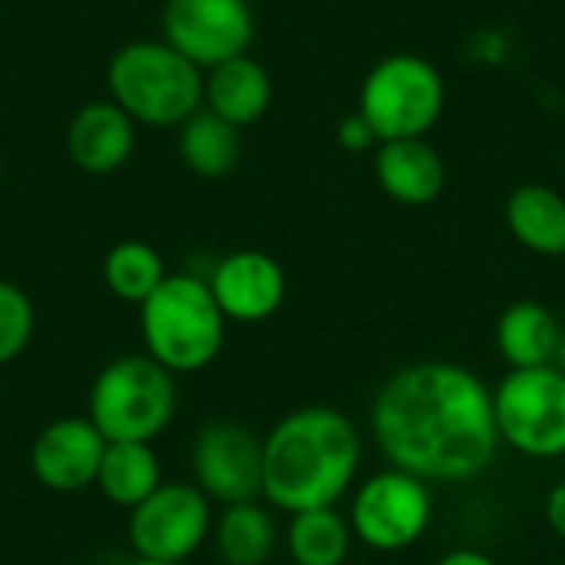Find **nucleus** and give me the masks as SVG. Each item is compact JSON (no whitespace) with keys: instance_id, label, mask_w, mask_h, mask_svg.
Here are the masks:
<instances>
[{"instance_id":"nucleus-23","label":"nucleus","mask_w":565,"mask_h":565,"mask_svg":"<svg viewBox=\"0 0 565 565\" xmlns=\"http://www.w3.org/2000/svg\"><path fill=\"white\" fill-rule=\"evenodd\" d=\"M162 255L146 242H119L103 258V281L106 288L129 305H142L162 281H166Z\"/></svg>"},{"instance_id":"nucleus-5","label":"nucleus","mask_w":565,"mask_h":565,"mask_svg":"<svg viewBox=\"0 0 565 565\" xmlns=\"http://www.w3.org/2000/svg\"><path fill=\"white\" fill-rule=\"evenodd\" d=\"M175 381L149 354L109 361L89 387V420L106 444H152L175 417Z\"/></svg>"},{"instance_id":"nucleus-6","label":"nucleus","mask_w":565,"mask_h":565,"mask_svg":"<svg viewBox=\"0 0 565 565\" xmlns=\"http://www.w3.org/2000/svg\"><path fill=\"white\" fill-rule=\"evenodd\" d=\"M444 79L434 63L397 53L381 60L361 89V116L381 142L424 139L444 113Z\"/></svg>"},{"instance_id":"nucleus-19","label":"nucleus","mask_w":565,"mask_h":565,"mask_svg":"<svg viewBox=\"0 0 565 565\" xmlns=\"http://www.w3.org/2000/svg\"><path fill=\"white\" fill-rule=\"evenodd\" d=\"M96 487L113 507L136 510L146 497H152L162 487V467L152 444H106Z\"/></svg>"},{"instance_id":"nucleus-1","label":"nucleus","mask_w":565,"mask_h":565,"mask_svg":"<svg viewBox=\"0 0 565 565\" xmlns=\"http://www.w3.org/2000/svg\"><path fill=\"white\" fill-rule=\"evenodd\" d=\"M371 434L391 467L424 483L477 480L500 450L493 391L454 361L391 374L371 404Z\"/></svg>"},{"instance_id":"nucleus-4","label":"nucleus","mask_w":565,"mask_h":565,"mask_svg":"<svg viewBox=\"0 0 565 565\" xmlns=\"http://www.w3.org/2000/svg\"><path fill=\"white\" fill-rule=\"evenodd\" d=\"M225 321L209 281L195 275H166L139 305L146 354L172 374L209 367L225 344Z\"/></svg>"},{"instance_id":"nucleus-15","label":"nucleus","mask_w":565,"mask_h":565,"mask_svg":"<svg viewBox=\"0 0 565 565\" xmlns=\"http://www.w3.org/2000/svg\"><path fill=\"white\" fill-rule=\"evenodd\" d=\"M374 172L381 189L401 205H430L447 182L440 152L427 139H391L381 142Z\"/></svg>"},{"instance_id":"nucleus-29","label":"nucleus","mask_w":565,"mask_h":565,"mask_svg":"<svg viewBox=\"0 0 565 565\" xmlns=\"http://www.w3.org/2000/svg\"><path fill=\"white\" fill-rule=\"evenodd\" d=\"M132 565H175V563H152V559H136Z\"/></svg>"},{"instance_id":"nucleus-11","label":"nucleus","mask_w":565,"mask_h":565,"mask_svg":"<svg viewBox=\"0 0 565 565\" xmlns=\"http://www.w3.org/2000/svg\"><path fill=\"white\" fill-rule=\"evenodd\" d=\"M162 40L185 60L218 66L248 53L255 40V13L248 0H166Z\"/></svg>"},{"instance_id":"nucleus-27","label":"nucleus","mask_w":565,"mask_h":565,"mask_svg":"<svg viewBox=\"0 0 565 565\" xmlns=\"http://www.w3.org/2000/svg\"><path fill=\"white\" fill-rule=\"evenodd\" d=\"M437 565H500L493 556L480 553V550H450L447 556H440Z\"/></svg>"},{"instance_id":"nucleus-18","label":"nucleus","mask_w":565,"mask_h":565,"mask_svg":"<svg viewBox=\"0 0 565 565\" xmlns=\"http://www.w3.org/2000/svg\"><path fill=\"white\" fill-rule=\"evenodd\" d=\"M507 225L513 238L536 255H565V199L540 182L520 185L507 199Z\"/></svg>"},{"instance_id":"nucleus-8","label":"nucleus","mask_w":565,"mask_h":565,"mask_svg":"<svg viewBox=\"0 0 565 565\" xmlns=\"http://www.w3.org/2000/svg\"><path fill=\"white\" fill-rule=\"evenodd\" d=\"M434 520L430 483L397 467L364 480L354 493L351 530L374 553L411 550Z\"/></svg>"},{"instance_id":"nucleus-28","label":"nucleus","mask_w":565,"mask_h":565,"mask_svg":"<svg viewBox=\"0 0 565 565\" xmlns=\"http://www.w3.org/2000/svg\"><path fill=\"white\" fill-rule=\"evenodd\" d=\"M556 367L565 374V331H563V341H559V354H556Z\"/></svg>"},{"instance_id":"nucleus-16","label":"nucleus","mask_w":565,"mask_h":565,"mask_svg":"<svg viewBox=\"0 0 565 565\" xmlns=\"http://www.w3.org/2000/svg\"><path fill=\"white\" fill-rule=\"evenodd\" d=\"M205 103L212 113L228 119L232 126L258 122L271 106V76L248 53L232 56L209 70L205 76Z\"/></svg>"},{"instance_id":"nucleus-20","label":"nucleus","mask_w":565,"mask_h":565,"mask_svg":"<svg viewBox=\"0 0 565 565\" xmlns=\"http://www.w3.org/2000/svg\"><path fill=\"white\" fill-rule=\"evenodd\" d=\"M179 156L195 175L205 179L228 175L242 156L238 126H232L228 119H222L205 106L179 126Z\"/></svg>"},{"instance_id":"nucleus-24","label":"nucleus","mask_w":565,"mask_h":565,"mask_svg":"<svg viewBox=\"0 0 565 565\" xmlns=\"http://www.w3.org/2000/svg\"><path fill=\"white\" fill-rule=\"evenodd\" d=\"M33 328H36V315L26 291L0 278V367L26 351Z\"/></svg>"},{"instance_id":"nucleus-21","label":"nucleus","mask_w":565,"mask_h":565,"mask_svg":"<svg viewBox=\"0 0 565 565\" xmlns=\"http://www.w3.org/2000/svg\"><path fill=\"white\" fill-rule=\"evenodd\" d=\"M275 520L258 500L225 507L215 523V550L225 565H265L275 553Z\"/></svg>"},{"instance_id":"nucleus-2","label":"nucleus","mask_w":565,"mask_h":565,"mask_svg":"<svg viewBox=\"0 0 565 565\" xmlns=\"http://www.w3.org/2000/svg\"><path fill=\"white\" fill-rule=\"evenodd\" d=\"M361 470V434L334 407H301L265 437L262 497L285 513L334 507Z\"/></svg>"},{"instance_id":"nucleus-3","label":"nucleus","mask_w":565,"mask_h":565,"mask_svg":"<svg viewBox=\"0 0 565 565\" xmlns=\"http://www.w3.org/2000/svg\"><path fill=\"white\" fill-rule=\"evenodd\" d=\"M109 99L136 126H182L205 103V76L166 40L122 43L106 66Z\"/></svg>"},{"instance_id":"nucleus-26","label":"nucleus","mask_w":565,"mask_h":565,"mask_svg":"<svg viewBox=\"0 0 565 565\" xmlns=\"http://www.w3.org/2000/svg\"><path fill=\"white\" fill-rule=\"evenodd\" d=\"M546 523L565 543V480H559L546 497Z\"/></svg>"},{"instance_id":"nucleus-22","label":"nucleus","mask_w":565,"mask_h":565,"mask_svg":"<svg viewBox=\"0 0 565 565\" xmlns=\"http://www.w3.org/2000/svg\"><path fill=\"white\" fill-rule=\"evenodd\" d=\"M351 536V523L334 507L301 510L288 523V556L295 565H344Z\"/></svg>"},{"instance_id":"nucleus-14","label":"nucleus","mask_w":565,"mask_h":565,"mask_svg":"<svg viewBox=\"0 0 565 565\" xmlns=\"http://www.w3.org/2000/svg\"><path fill=\"white\" fill-rule=\"evenodd\" d=\"M132 149L136 122L113 99H89L66 122V156L89 175H109L122 169Z\"/></svg>"},{"instance_id":"nucleus-12","label":"nucleus","mask_w":565,"mask_h":565,"mask_svg":"<svg viewBox=\"0 0 565 565\" xmlns=\"http://www.w3.org/2000/svg\"><path fill=\"white\" fill-rule=\"evenodd\" d=\"M106 454V437L89 417H60L46 424L30 450L33 477L53 493H79L96 487V473Z\"/></svg>"},{"instance_id":"nucleus-7","label":"nucleus","mask_w":565,"mask_h":565,"mask_svg":"<svg viewBox=\"0 0 565 565\" xmlns=\"http://www.w3.org/2000/svg\"><path fill=\"white\" fill-rule=\"evenodd\" d=\"M500 444L533 460L565 457V374L550 367L510 371L493 391Z\"/></svg>"},{"instance_id":"nucleus-17","label":"nucleus","mask_w":565,"mask_h":565,"mask_svg":"<svg viewBox=\"0 0 565 565\" xmlns=\"http://www.w3.org/2000/svg\"><path fill=\"white\" fill-rule=\"evenodd\" d=\"M563 324L540 301H513L497 321V348L510 371L556 364Z\"/></svg>"},{"instance_id":"nucleus-10","label":"nucleus","mask_w":565,"mask_h":565,"mask_svg":"<svg viewBox=\"0 0 565 565\" xmlns=\"http://www.w3.org/2000/svg\"><path fill=\"white\" fill-rule=\"evenodd\" d=\"M192 473L212 503H252L265 490V440L238 420H212L195 437Z\"/></svg>"},{"instance_id":"nucleus-9","label":"nucleus","mask_w":565,"mask_h":565,"mask_svg":"<svg viewBox=\"0 0 565 565\" xmlns=\"http://www.w3.org/2000/svg\"><path fill=\"white\" fill-rule=\"evenodd\" d=\"M212 500L195 483H162L129 510V543L139 559L182 565L209 540Z\"/></svg>"},{"instance_id":"nucleus-25","label":"nucleus","mask_w":565,"mask_h":565,"mask_svg":"<svg viewBox=\"0 0 565 565\" xmlns=\"http://www.w3.org/2000/svg\"><path fill=\"white\" fill-rule=\"evenodd\" d=\"M338 139H341V146H344V149H354V152H361V149H367V146H374V142H377L374 129L367 126V119H364L361 113H358V116H348V119L341 122Z\"/></svg>"},{"instance_id":"nucleus-13","label":"nucleus","mask_w":565,"mask_h":565,"mask_svg":"<svg viewBox=\"0 0 565 565\" xmlns=\"http://www.w3.org/2000/svg\"><path fill=\"white\" fill-rule=\"evenodd\" d=\"M209 288L228 321L255 324V321L271 318L281 308L288 281H285L281 265L271 255L258 248H242V252L225 255L215 265Z\"/></svg>"}]
</instances>
